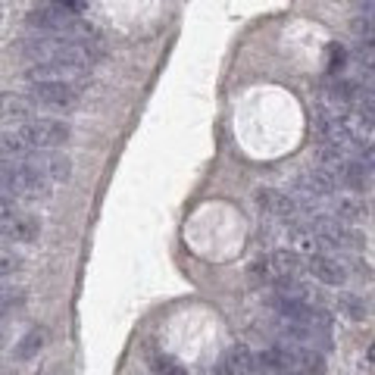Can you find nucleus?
Listing matches in <instances>:
<instances>
[{
  "instance_id": "f257e3e1",
  "label": "nucleus",
  "mask_w": 375,
  "mask_h": 375,
  "mask_svg": "<svg viewBox=\"0 0 375 375\" xmlns=\"http://www.w3.org/2000/svg\"><path fill=\"white\" fill-rule=\"evenodd\" d=\"M16 135L31 148V153L41 150H56L72 138V128L63 119H29L16 128Z\"/></svg>"
},
{
  "instance_id": "7ed1b4c3",
  "label": "nucleus",
  "mask_w": 375,
  "mask_h": 375,
  "mask_svg": "<svg viewBox=\"0 0 375 375\" xmlns=\"http://www.w3.org/2000/svg\"><path fill=\"white\" fill-rule=\"evenodd\" d=\"M307 228H309V235H313L316 241L335 244V247H354V244H356L354 232H350L344 222H338L335 216H313Z\"/></svg>"
},
{
  "instance_id": "4468645a",
  "label": "nucleus",
  "mask_w": 375,
  "mask_h": 375,
  "mask_svg": "<svg viewBox=\"0 0 375 375\" xmlns=\"http://www.w3.org/2000/svg\"><path fill=\"white\" fill-rule=\"evenodd\" d=\"M29 157L31 148L16 135V128L13 132H0V160H29Z\"/></svg>"
},
{
  "instance_id": "f03ea898",
  "label": "nucleus",
  "mask_w": 375,
  "mask_h": 375,
  "mask_svg": "<svg viewBox=\"0 0 375 375\" xmlns=\"http://www.w3.org/2000/svg\"><path fill=\"white\" fill-rule=\"evenodd\" d=\"M31 101L41 103V107H53V110H69L78 103L81 88L72 85V81H35L29 88Z\"/></svg>"
},
{
  "instance_id": "a211bd4d",
  "label": "nucleus",
  "mask_w": 375,
  "mask_h": 375,
  "mask_svg": "<svg viewBox=\"0 0 375 375\" xmlns=\"http://www.w3.org/2000/svg\"><path fill=\"white\" fill-rule=\"evenodd\" d=\"M51 6L63 16H76V19H81V13H88V4H81V0H53Z\"/></svg>"
},
{
  "instance_id": "4be33fe9",
  "label": "nucleus",
  "mask_w": 375,
  "mask_h": 375,
  "mask_svg": "<svg viewBox=\"0 0 375 375\" xmlns=\"http://www.w3.org/2000/svg\"><path fill=\"white\" fill-rule=\"evenodd\" d=\"M22 269V260L16 257V254H4L0 250V275H13V272H19Z\"/></svg>"
},
{
  "instance_id": "9d476101",
  "label": "nucleus",
  "mask_w": 375,
  "mask_h": 375,
  "mask_svg": "<svg viewBox=\"0 0 375 375\" xmlns=\"http://www.w3.org/2000/svg\"><path fill=\"white\" fill-rule=\"evenodd\" d=\"M222 372L225 375H254L257 372V360L244 344L228 347V354L222 356Z\"/></svg>"
},
{
  "instance_id": "423d86ee",
  "label": "nucleus",
  "mask_w": 375,
  "mask_h": 375,
  "mask_svg": "<svg viewBox=\"0 0 375 375\" xmlns=\"http://www.w3.org/2000/svg\"><path fill=\"white\" fill-rule=\"evenodd\" d=\"M29 163L47 178V182H69V175H72V160L66 153L41 150V153H31Z\"/></svg>"
},
{
  "instance_id": "2eb2a0df",
  "label": "nucleus",
  "mask_w": 375,
  "mask_h": 375,
  "mask_svg": "<svg viewBox=\"0 0 375 375\" xmlns=\"http://www.w3.org/2000/svg\"><path fill=\"white\" fill-rule=\"evenodd\" d=\"M335 307H338V313H344L347 319H356V322L369 316V307H366V300L356 297V294H350V291H341V294L335 297Z\"/></svg>"
},
{
  "instance_id": "39448f33",
  "label": "nucleus",
  "mask_w": 375,
  "mask_h": 375,
  "mask_svg": "<svg viewBox=\"0 0 375 375\" xmlns=\"http://www.w3.org/2000/svg\"><path fill=\"white\" fill-rule=\"evenodd\" d=\"M307 272L313 275L316 282L329 284V288H341V284L347 282L344 263H338V260L329 257V254H309L307 257Z\"/></svg>"
},
{
  "instance_id": "aec40b11",
  "label": "nucleus",
  "mask_w": 375,
  "mask_h": 375,
  "mask_svg": "<svg viewBox=\"0 0 375 375\" xmlns=\"http://www.w3.org/2000/svg\"><path fill=\"white\" fill-rule=\"evenodd\" d=\"M153 369H157L160 375H188L173 356H157V360H153Z\"/></svg>"
},
{
  "instance_id": "dca6fc26",
  "label": "nucleus",
  "mask_w": 375,
  "mask_h": 375,
  "mask_svg": "<svg viewBox=\"0 0 375 375\" xmlns=\"http://www.w3.org/2000/svg\"><path fill=\"white\" fill-rule=\"evenodd\" d=\"M350 63V53L344 44H329V76H341Z\"/></svg>"
},
{
  "instance_id": "ddd939ff",
  "label": "nucleus",
  "mask_w": 375,
  "mask_h": 375,
  "mask_svg": "<svg viewBox=\"0 0 375 375\" xmlns=\"http://www.w3.org/2000/svg\"><path fill=\"white\" fill-rule=\"evenodd\" d=\"M38 232H41V225L35 222V219H29V216H19V219H13V222H4L0 225V235H4L6 241H35L38 238Z\"/></svg>"
},
{
  "instance_id": "20e7f679",
  "label": "nucleus",
  "mask_w": 375,
  "mask_h": 375,
  "mask_svg": "<svg viewBox=\"0 0 375 375\" xmlns=\"http://www.w3.org/2000/svg\"><path fill=\"white\" fill-rule=\"evenodd\" d=\"M338 182L354 188V191H369L372 188V148H366L363 160H344L338 166Z\"/></svg>"
},
{
  "instance_id": "6e6552de",
  "label": "nucleus",
  "mask_w": 375,
  "mask_h": 375,
  "mask_svg": "<svg viewBox=\"0 0 375 375\" xmlns=\"http://www.w3.org/2000/svg\"><path fill=\"white\" fill-rule=\"evenodd\" d=\"M300 188L309 194V197H329L335 194L338 188V178H335V169H325V166H316L300 178Z\"/></svg>"
},
{
  "instance_id": "412c9836",
  "label": "nucleus",
  "mask_w": 375,
  "mask_h": 375,
  "mask_svg": "<svg viewBox=\"0 0 375 375\" xmlns=\"http://www.w3.org/2000/svg\"><path fill=\"white\" fill-rule=\"evenodd\" d=\"M13 219H19L16 200L6 197V194H0V225H4V222H13Z\"/></svg>"
},
{
  "instance_id": "9b49d317",
  "label": "nucleus",
  "mask_w": 375,
  "mask_h": 375,
  "mask_svg": "<svg viewBox=\"0 0 375 375\" xmlns=\"http://www.w3.org/2000/svg\"><path fill=\"white\" fill-rule=\"evenodd\" d=\"M369 216V203L360 194H341L335 200V219L338 222H356V219Z\"/></svg>"
},
{
  "instance_id": "0eeeda50",
  "label": "nucleus",
  "mask_w": 375,
  "mask_h": 375,
  "mask_svg": "<svg viewBox=\"0 0 375 375\" xmlns=\"http://www.w3.org/2000/svg\"><path fill=\"white\" fill-rule=\"evenodd\" d=\"M257 200H260V207H263L266 213L279 216V219H284V222H294L297 213H300V203L284 191H260Z\"/></svg>"
},
{
  "instance_id": "f3484780",
  "label": "nucleus",
  "mask_w": 375,
  "mask_h": 375,
  "mask_svg": "<svg viewBox=\"0 0 375 375\" xmlns=\"http://www.w3.org/2000/svg\"><path fill=\"white\" fill-rule=\"evenodd\" d=\"M350 31H354V38L360 41V44L366 41V44L372 47V19L369 16H356V19L350 22Z\"/></svg>"
},
{
  "instance_id": "6ab92c4d",
  "label": "nucleus",
  "mask_w": 375,
  "mask_h": 375,
  "mask_svg": "<svg viewBox=\"0 0 375 375\" xmlns=\"http://www.w3.org/2000/svg\"><path fill=\"white\" fill-rule=\"evenodd\" d=\"M250 275H254V279H263L266 284H275V272H272V263H269V257L254 260V266H250Z\"/></svg>"
},
{
  "instance_id": "f8f14e48",
  "label": "nucleus",
  "mask_w": 375,
  "mask_h": 375,
  "mask_svg": "<svg viewBox=\"0 0 375 375\" xmlns=\"http://www.w3.org/2000/svg\"><path fill=\"white\" fill-rule=\"evenodd\" d=\"M44 344H47V329L38 325V329H31L19 338V344H16L13 354H16V360H35L41 350H44Z\"/></svg>"
},
{
  "instance_id": "1a4fd4ad",
  "label": "nucleus",
  "mask_w": 375,
  "mask_h": 375,
  "mask_svg": "<svg viewBox=\"0 0 375 375\" xmlns=\"http://www.w3.org/2000/svg\"><path fill=\"white\" fill-rule=\"evenodd\" d=\"M31 119V101L13 91H0V125L6 122H29Z\"/></svg>"
}]
</instances>
